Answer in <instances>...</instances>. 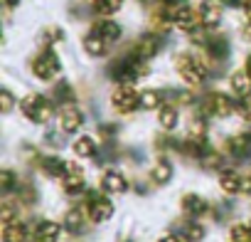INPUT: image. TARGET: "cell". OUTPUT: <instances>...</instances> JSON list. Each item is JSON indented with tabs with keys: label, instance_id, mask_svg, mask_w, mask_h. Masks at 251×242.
<instances>
[{
	"label": "cell",
	"instance_id": "obj_1",
	"mask_svg": "<svg viewBox=\"0 0 251 242\" xmlns=\"http://www.w3.org/2000/svg\"><path fill=\"white\" fill-rule=\"evenodd\" d=\"M175 69H177V74H180L187 84H192V87L202 84V82L209 77L207 64H204L202 60L192 57V55H177V57H175Z\"/></svg>",
	"mask_w": 251,
	"mask_h": 242
},
{
	"label": "cell",
	"instance_id": "obj_2",
	"mask_svg": "<svg viewBox=\"0 0 251 242\" xmlns=\"http://www.w3.org/2000/svg\"><path fill=\"white\" fill-rule=\"evenodd\" d=\"M111 74L121 84H131V82H138L141 77H146L148 67L141 57H126V60H121V62H116L111 67Z\"/></svg>",
	"mask_w": 251,
	"mask_h": 242
},
{
	"label": "cell",
	"instance_id": "obj_3",
	"mask_svg": "<svg viewBox=\"0 0 251 242\" xmlns=\"http://www.w3.org/2000/svg\"><path fill=\"white\" fill-rule=\"evenodd\" d=\"M20 109H23V114L32 121V124H47V121L52 119V104L42 94H27L20 101Z\"/></svg>",
	"mask_w": 251,
	"mask_h": 242
},
{
	"label": "cell",
	"instance_id": "obj_4",
	"mask_svg": "<svg viewBox=\"0 0 251 242\" xmlns=\"http://www.w3.org/2000/svg\"><path fill=\"white\" fill-rule=\"evenodd\" d=\"M32 74H35L37 79H45V82L54 79V77L59 74V60H57V55H54L52 50L40 52V55L32 60Z\"/></svg>",
	"mask_w": 251,
	"mask_h": 242
},
{
	"label": "cell",
	"instance_id": "obj_5",
	"mask_svg": "<svg viewBox=\"0 0 251 242\" xmlns=\"http://www.w3.org/2000/svg\"><path fill=\"white\" fill-rule=\"evenodd\" d=\"M111 104L113 109H118L121 114H131L141 106V96L136 94V89L131 84H121L113 94H111Z\"/></svg>",
	"mask_w": 251,
	"mask_h": 242
},
{
	"label": "cell",
	"instance_id": "obj_6",
	"mask_svg": "<svg viewBox=\"0 0 251 242\" xmlns=\"http://www.w3.org/2000/svg\"><path fill=\"white\" fill-rule=\"evenodd\" d=\"M204 106H207L209 114L224 119V116H229V114L234 111V99L226 96V94H222V91H214V94H209V96L204 99Z\"/></svg>",
	"mask_w": 251,
	"mask_h": 242
},
{
	"label": "cell",
	"instance_id": "obj_7",
	"mask_svg": "<svg viewBox=\"0 0 251 242\" xmlns=\"http://www.w3.org/2000/svg\"><path fill=\"white\" fill-rule=\"evenodd\" d=\"M168 20H173L177 28H182V30H195L197 28V23H200V15L192 10V8H187V5H180V8H173L170 13H168Z\"/></svg>",
	"mask_w": 251,
	"mask_h": 242
},
{
	"label": "cell",
	"instance_id": "obj_8",
	"mask_svg": "<svg viewBox=\"0 0 251 242\" xmlns=\"http://www.w3.org/2000/svg\"><path fill=\"white\" fill-rule=\"evenodd\" d=\"M59 124L67 134H76L81 126H84V114L76 109V106H64L59 111Z\"/></svg>",
	"mask_w": 251,
	"mask_h": 242
},
{
	"label": "cell",
	"instance_id": "obj_9",
	"mask_svg": "<svg viewBox=\"0 0 251 242\" xmlns=\"http://www.w3.org/2000/svg\"><path fill=\"white\" fill-rule=\"evenodd\" d=\"M113 215V203L101 198V195H91V203H89V217L94 222H106L108 217Z\"/></svg>",
	"mask_w": 251,
	"mask_h": 242
},
{
	"label": "cell",
	"instance_id": "obj_10",
	"mask_svg": "<svg viewBox=\"0 0 251 242\" xmlns=\"http://www.w3.org/2000/svg\"><path fill=\"white\" fill-rule=\"evenodd\" d=\"M101 188H103L106 193L118 195V193H126V190H128V181H126V176L118 173V171H106L103 178H101Z\"/></svg>",
	"mask_w": 251,
	"mask_h": 242
},
{
	"label": "cell",
	"instance_id": "obj_11",
	"mask_svg": "<svg viewBox=\"0 0 251 242\" xmlns=\"http://www.w3.org/2000/svg\"><path fill=\"white\" fill-rule=\"evenodd\" d=\"M207 200L202 198V195H197V193H185L182 195V212L185 215H190V217H200V215H204L207 212Z\"/></svg>",
	"mask_w": 251,
	"mask_h": 242
},
{
	"label": "cell",
	"instance_id": "obj_12",
	"mask_svg": "<svg viewBox=\"0 0 251 242\" xmlns=\"http://www.w3.org/2000/svg\"><path fill=\"white\" fill-rule=\"evenodd\" d=\"M158 50H160V37L158 35H143L136 42V57H141V60H151L153 55H158Z\"/></svg>",
	"mask_w": 251,
	"mask_h": 242
},
{
	"label": "cell",
	"instance_id": "obj_13",
	"mask_svg": "<svg viewBox=\"0 0 251 242\" xmlns=\"http://www.w3.org/2000/svg\"><path fill=\"white\" fill-rule=\"evenodd\" d=\"M229 84H231L234 96H239V99H249L251 96V74L249 72H234Z\"/></svg>",
	"mask_w": 251,
	"mask_h": 242
},
{
	"label": "cell",
	"instance_id": "obj_14",
	"mask_svg": "<svg viewBox=\"0 0 251 242\" xmlns=\"http://www.w3.org/2000/svg\"><path fill=\"white\" fill-rule=\"evenodd\" d=\"M197 15H200V23L207 25V28H214L222 20V10H219V5L214 3V0H204V3L200 5V10H197Z\"/></svg>",
	"mask_w": 251,
	"mask_h": 242
},
{
	"label": "cell",
	"instance_id": "obj_15",
	"mask_svg": "<svg viewBox=\"0 0 251 242\" xmlns=\"http://www.w3.org/2000/svg\"><path fill=\"white\" fill-rule=\"evenodd\" d=\"M59 237V225L54 220H42L35 227V242H57Z\"/></svg>",
	"mask_w": 251,
	"mask_h": 242
},
{
	"label": "cell",
	"instance_id": "obj_16",
	"mask_svg": "<svg viewBox=\"0 0 251 242\" xmlns=\"http://www.w3.org/2000/svg\"><path fill=\"white\" fill-rule=\"evenodd\" d=\"M94 35H99V37L106 40V42H116V40L121 37V28H118L113 20H99V23L94 25Z\"/></svg>",
	"mask_w": 251,
	"mask_h": 242
},
{
	"label": "cell",
	"instance_id": "obj_17",
	"mask_svg": "<svg viewBox=\"0 0 251 242\" xmlns=\"http://www.w3.org/2000/svg\"><path fill=\"white\" fill-rule=\"evenodd\" d=\"M177 121H180V114H177L175 106H160V111H158V124H160L165 131L177 129Z\"/></svg>",
	"mask_w": 251,
	"mask_h": 242
},
{
	"label": "cell",
	"instance_id": "obj_18",
	"mask_svg": "<svg viewBox=\"0 0 251 242\" xmlns=\"http://www.w3.org/2000/svg\"><path fill=\"white\" fill-rule=\"evenodd\" d=\"M241 178H244V176H239V173H234V171H224V173L219 176V185H222L224 193L234 195V193H241Z\"/></svg>",
	"mask_w": 251,
	"mask_h": 242
},
{
	"label": "cell",
	"instance_id": "obj_19",
	"mask_svg": "<svg viewBox=\"0 0 251 242\" xmlns=\"http://www.w3.org/2000/svg\"><path fill=\"white\" fill-rule=\"evenodd\" d=\"M72 151H74L79 158L94 156V153H96V141H94V136H79V139L72 144Z\"/></svg>",
	"mask_w": 251,
	"mask_h": 242
},
{
	"label": "cell",
	"instance_id": "obj_20",
	"mask_svg": "<svg viewBox=\"0 0 251 242\" xmlns=\"http://www.w3.org/2000/svg\"><path fill=\"white\" fill-rule=\"evenodd\" d=\"M27 240V227L23 222H10L3 227V242H25Z\"/></svg>",
	"mask_w": 251,
	"mask_h": 242
},
{
	"label": "cell",
	"instance_id": "obj_21",
	"mask_svg": "<svg viewBox=\"0 0 251 242\" xmlns=\"http://www.w3.org/2000/svg\"><path fill=\"white\" fill-rule=\"evenodd\" d=\"M42 168H45V173L52 176V178H64V176H67V163H64L62 158H57V156H47V158L42 161Z\"/></svg>",
	"mask_w": 251,
	"mask_h": 242
},
{
	"label": "cell",
	"instance_id": "obj_22",
	"mask_svg": "<svg viewBox=\"0 0 251 242\" xmlns=\"http://www.w3.org/2000/svg\"><path fill=\"white\" fill-rule=\"evenodd\" d=\"M106 40H101L99 35H86L84 37V50H86V55H91V57H101V55H106Z\"/></svg>",
	"mask_w": 251,
	"mask_h": 242
},
{
	"label": "cell",
	"instance_id": "obj_23",
	"mask_svg": "<svg viewBox=\"0 0 251 242\" xmlns=\"http://www.w3.org/2000/svg\"><path fill=\"white\" fill-rule=\"evenodd\" d=\"M151 178H153L158 185H165V183H170V178H173V166H170V161L160 158V161L155 163V168H153Z\"/></svg>",
	"mask_w": 251,
	"mask_h": 242
},
{
	"label": "cell",
	"instance_id": "obj_24",
	"mask_svg": "<svg viewBox=\"0 0 251 242\" xmlns=\"http://www.w3.org/2000/svg\"><path fill=\"white\" fill-rule=\"evenodd\" d=\"M229 149L236 156H246L251 151V134H236L229 139Z\"/></svg>",
	"mask_w": 251,
	"mask_h": 242
},
{
	"label": "cell",
	"instance_id": "obj_25",
	"mask_svg": "<svg viewBox=\"0 0 251 242\" xmlns=\"http://www.w3.org/2000/svg\"><path fill=\"white\" fill-rule=\"evenodd\" d=\"M62 188L69 193V195H76L84 190V173H67L62 178Z\"/></svg>",
	"mask_w": 251,
	"mask_h": 242
},
{
	"label": "cell",
	"instance_id": "obj_26",
	"mask_svg": "<svg viewBox=\"0 0 251 242\" xmlns=\"http://www.w3.org/2000/svg\"><path fill=\"white\" fill-rule=\"evenodd\" d=\"M180 237H182L185 242H200V240L204 237V227H202L200 222H187V225L182 227Z\"/></svg>",
	"mask_w": 251,
	"mask_h": 242
},
{
	"label": "cell",
	"instance_id": "obj_27",
	"mask_svg": "<svg viewBox=\"0 0 251 242\" xmlns=\"http://www.w3.org/2000/svg\"><path fill=\"white\" fill-rule=\"evenodd\" d=\"M91 5L99 15H113L123 5V0H91Z\"/></svg>",
	"mask_w": 251,
	"mask_h": 242
},
{
	"label": "cell",
	"instance_id": "obj_28",
	"mask_svg": "<svg viewBox=\"0 0 251 242\" xmlns=\"http://www.w3.org/2000/svg\"><path fill=\"white\" fill-rule=\"evenodd\" d=\"M207 50H209V55H212V57L222 60V57H226L229 45H226V40H224V37H209V40H207Z\"/></svg>",
	"mask_w": 251,
	"mask_h": 242
},
{
	"label": "cell",
	"instance_id": "obj_29",
	"mask_svg": "<svg viewBox=\"0 0 251 242\" xmlns=\"http://www.w3.org/2000/svg\"><path fill=\"white\" fill-rule=\"evenodd\" d=\"M64 227L67 230H72V232H79L81 227H84V212L81 210H69L67 215H64Z\"/></svg>",
	"mask_w": 251,
	"mask_h": 242
},
{
	"label": "cell",
	"instance_id": "obj_30",
	"mask_svg": "<svg viewBox=\"0 0 251 242\" xmlns=\"http://www.w3.org/2000/svg\"><path fill=\"white\" fill-rule=\"evenodd\" d=\"M200 163H202V168H207V171H217V168H222V156L217 153V151H204V156L200 158Z\"/></svg>",
	"mask_w": 251,
	"mask_h": 242
},
{
	"label": "cell",
	"instance_id": "obj_31",
	"mask_svg": "<svg viewBox=\"0 0 251 242\" xmlns=\"http://www.w3.org/2000/svg\"><path fill=\"white\" fill-rule=\"evenodd\" d=\"M141 106H143V109H158V106H160V94H158L155 89H146V91L141 94Z\"/></svg>",
	"mask_w": 251,
	"mask_h": 242
},
{
	"label": "cell",
	"instance_id": "obj_32",
	"mask_svg": "<svg viewBox=\"0 0 251 242\" xmlns=\"http://www.w3.org/2000/svg\"><path fill=\"white\" fill-rule=\"evenodd\" d=\"M231 242H251V225H234Z\"/></svg>",
	"mask_w": 251,
	"mask_h": 242
},
{
	"label": "cell",
	"instance_id": "obj_33",
	"mask_svg": "<svg viewBox=\"0 0 251 242\" xmlns=\"http://www.w3.org/2000/svg\"><path fill=\"white\" fill-rule=\"evenodd\" d=\"M62 40H64V32H62L59 28H47V30L42 32L45 47H50V45H54V42H62Z\"/></svg>",
	"mask_w": 251,
	"mask_h": 242
},
{
	"label": "cell",
	"instance_id": "obj_34",
	"mask_svg": "<svg viewBox=\"0 0 251 242\" xmlns=\"http://www.w3.org/2000/svg\"><path fill=\"white\" fill-rule=\"evenodd\" d=\"M0 220H3L5 225H10V222H15V208L5 203L3 208H0Z\"/></svg>",
	"mask_w": 251,
	"mask_h": 242
},
{
	"label": "cell",
	"instance_id": "obj_35",
	"mask_svg": "<svg viewBox=\"0 0 251 242\" xmlns=\"http://www.w3.org/2000/svg\"><path fill=\"white\" fill-rule=\"evenodd\" d=\"M0 185H3V190H10L15 185V173L13 171H3L0 173Z\"/></svg>",
	"mask_w": 251,
	"mask_h": 242
},
{
	"label": "cell",
	"instance_id": "obj_36",
	"mask_svg": "<svg viewBox=\"0 0 251 242\" xmlns=\"http://www.w3.org/2000/svg\"><path fill=\"white\" fill-rule=\"evenodd\" d=\"M54 94H57L62 101H72V99H74V94H72V89H69V84H67V82H62V84L57 87V91H54Z\"/></svg>",
	"mask_w": 251,
	"mask_h": 242
},
{
	"label": "cell",
	"instance_id": "obj_37",
	"mask_svg": "<svg viewBox=\"0 0 251 242\" xmlns=\"http://www.w3.org/2000/svg\"><path fill=\"white\" fill-rule=\"evenodd\" d=\"M239 114H241V119L251 121V96H249V99H244V101L239 104Z\"/></svg>",
	"mask_w": 251,
	"mask_h": 242
},
{
	"label": "cell",
	"instance_id": "obj_38",
	"mask_svg": "<svg viewBox=\"0 0 251 242\" xmlns=\"http://www.w3.org/2000/svg\"><path fill=\"white\" fill-rule=\"evenodd\" d=\"M0 109H3L5 114L13 109V94H10L8 89H3V104H0Z\"/></svg>",
	"mask_w": 251,
	"mask_h": 242
},
{
	"label": "cell",
	"instance_id": "obj_39",
	"mask_svg": "<svg viewBox=\"0 0 251 242\" xmlns=\"http://www.w3.org/2000/svg\"><path fill=\"white\" fill-rule=\"evenodd\" d=\"M158 242H180V237H175V235H163Z\"/></svg>",
	"mask_w": 251,
	"mask_h": 242
},
{
	"label": "cell",
	"instance_id": "obj_40",
	"mask_svg": "<svg viewBox=\"0 0 251 242\" xmlns=\"http://www.w3.org/2000/svg\"><path fill=\"white\" fill-rule=\"evenodd\" d=\"M18 3H20V0H3V5H5L8 10H10V8H15Z\"/></svg>",
	"mask_w": 251,
	"mask_h": 242
},
{
	"label": "cell",
	"instance_id": "obj_41",
	"mask_svg": "<svg viewBox=\"0 0 251 242\" xmlns=\"http://www.w3.org/2000/svg\"><path fill=\"white\" fill-rule=\"evenodd\" d=\"M244 37H246V40H249V42H251V23H249V25H246V28H244Z\"/></svg>",
	"mask_w": 251,
	"mask_h": 242
},
{
	"label": "cell",
	"instance_id": "obj_42",
	"mask_svg": "<svg viewBox=\"0 0 251 242\" xmlns=\"http://www.w3.org/2000/svg\"><path fill=\"white\" fill-rule=\"evenodd\" d=\"M246 72L251 74V55H249V60H246Z\"/></svg>",
	"mask_w": 251,
	"mask_h": 242
},
{
	"label": "cell",
	"instance_id": "obj_43",
	"mask_svg": "<svg viewBox=\"0 0 251 242\" xmlns=\"http://www.w3.org/2000/svg\"><path fill=\"white\" fill-rule=\"evenodd\" d=\"M224 3H229V5H236V3H239V0H224Z\"/></svg>",
	"mask_w": 251,
	"mask_h": 242
},
{
	"label": "cell",
	"instance_id": "obj_44",
	"mask_svg": "<svg viewBox=\"0 0 251 242\" xmlns=\"http://www.w3.org/2000/svg\"><path fill=\"white\" fill-rule=\"evenodd\" d=\"M165 3H175V0H165Z\"/></svg>",
	"mask_w": 251,
	"mask_h": 242
},
{
	"label": "cell",
	"instance_id": "obj_45",
	"mask_svg": "<svg viewBox=\"0 0 251 242\" xmlns=\"http://www.w3.org/2000/svg\"><path fill=\"white\" fill-rule=\"evenodd\" d=\"M249 225H251V222H249Z\"/></svg>",
	"mask_w": 251,
	"mask_h": 242
}]
</instances>
